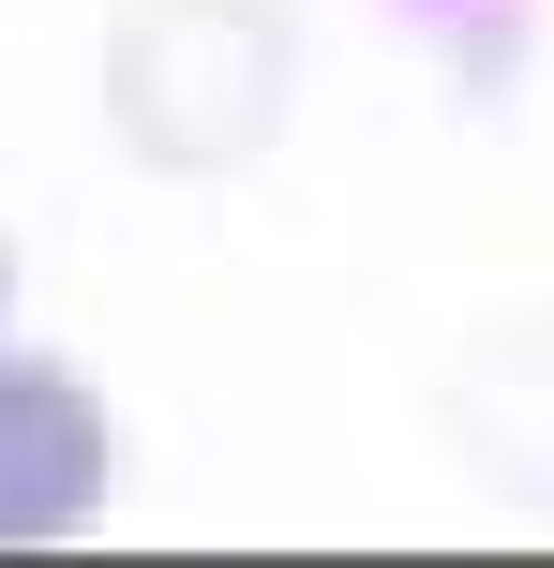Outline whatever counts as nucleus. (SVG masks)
I'll use <instances>...</instances> for the list:
<instances>
[{"mask_svg":"<svg viewBox=\"0 0 554 568\" xmlns=\"http://www.w3.org/2000/svg\"><path fill=\"white\" fill-rule=\"evenodd\" d=\"M120 479L105 389L60 359H0V539H75Z\"/></svg>","mask_w":554,"mask_h":568,"instance_id":"nucleus-1","label":"nucleus"},{"mask_svg":"<svg viewBox=\"0 0 554 568\" xmlns=\"http://www.w3.org/2000/svg\"><path fill=\"white\" fill-rule=\"evenodd\" d=\"M0 314H16V255H0Z\"/></svg>","mask_w":554,"mask_h":568,"instance_id":"nucleus-2","label":"nucleus"}]
</instances>
